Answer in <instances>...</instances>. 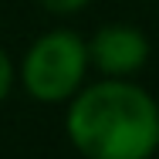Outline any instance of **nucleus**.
Instances as JSON below:
<instances>
[{
	"mask_svg": "<svg viewBox=\"0 0 159 159\" xmlns=\"http://www.w3.org/2000/svg\"><path fill=\"white\" fill-rule=\"evenodd\" d=\"M92 61L105 71V75H129L146 61L149 44L146 37L132 27H105L95 34L92 48H88Z\"/></svg>",
	"mask_w": 159,
	"mask_h": 159,
	"instance_id": "nucleus-3",
	"label": "nucleus"
},
{
	"mask_svg": "<svg viewBox=\"0 0 159 159\" xmlns=\"http://www.w3.org/2000/svg\"><path fill=\"white\" fill-rule=\"evenodd\" d=\"M68 132L92 159H142L159 146V108L135 85L102 81L71 105Z\"/></svg>",
	"mask_w": 159,
	"mask_h": 159,
	"instance_id": "nucleus-1",
	"label": "nucleus"
},
{
	"mask_svg": "<svg viewBox=\"0 0 159 159\" xmlns=\"http://www.w3.org/2000/svg\"><path fill=\"white\" fill-rule=\"evenodd\" d=\"M85 61H88V51L75 34L68 31L48 34L31 48L24 61V85L31 95L44 98V102L68 98L85 75Z\"/></svg>",
	"mask_w": 159,
	"mask_h": 159,
	"instance_id": "nucleus-2",
	"label": "nucleus"
},
{
	"mask_svg": "<svg viewBox=\"0 0 159 159\" xmlns=\"http://www.w3.org/2000/svg\"><path fill=\"white\" fill-rule=\"evenodd\" d=\"M48 10H54V14H68V10H78V7H85L88 0H41Z\"/></svg>",
	"mask_w": 159,
	"mask_h": 159,
	"instance_id": "nucleus-4",
	"label": "nucleus"
},
{
	"mask_svg": "<svg viewBox=\"0 0 159 159\" xmlns=\"http://www.w3.org/2000/svg\"><path fill=\"white\" fill-rule=\"evenodd\" d=\"M10 78H14V71H10V61H7V54L0 51V98L10 92Z\"/></svg>",
	"mask_w": 159,
	"mask_h": 159,
	"instance_id": "nucleus-5",
	"label": "nucleus"
}]
</instances>
